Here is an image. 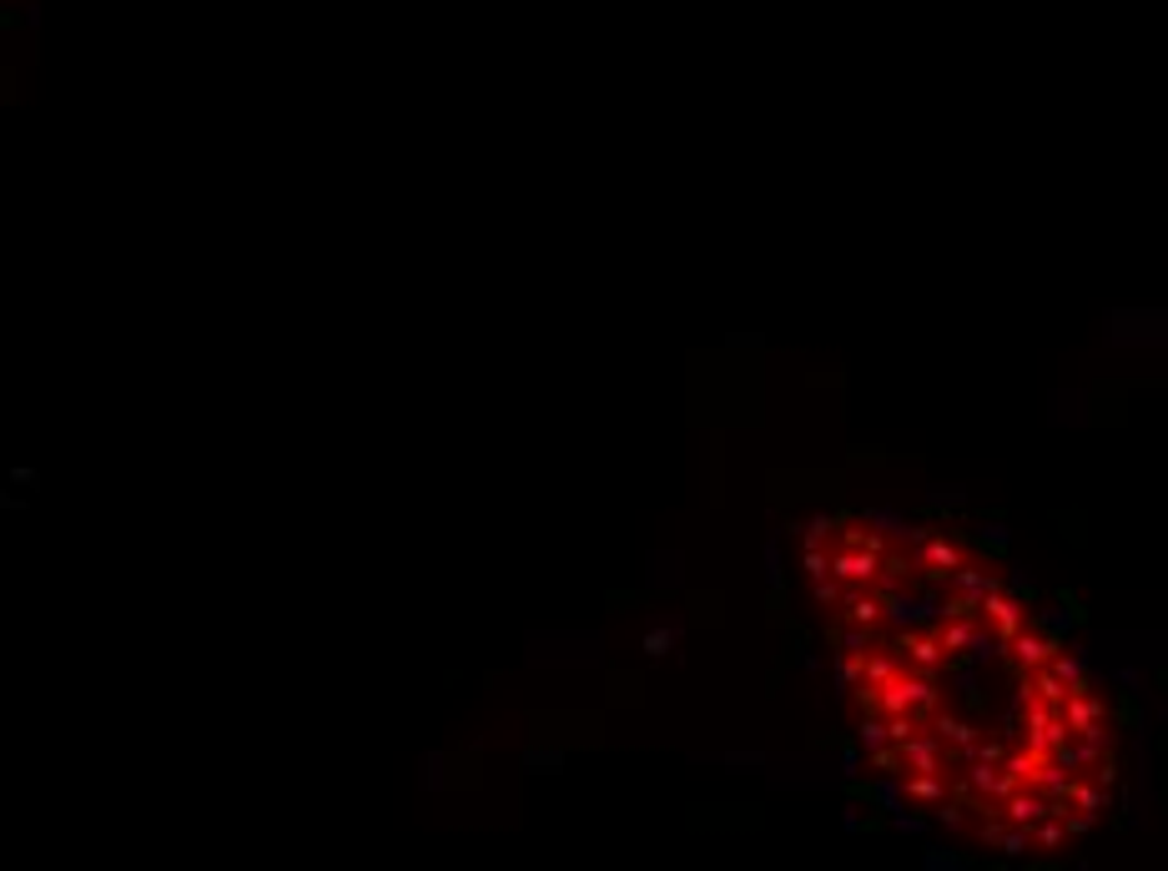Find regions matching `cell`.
Wrapping results in <instances>:
<instances>
[{
    "instance_id": "cell-1",
    "label": "cell",
    "mask_w": 1168,
    "mask_h": 871,
    "mask_svg": "<svg viewBox=\"0 0 1168 871\" xmlns=\"http://www.w3.org/2000/svg\"><path fill=\"white\" fill-rule=\"evenodd\" d=\"M1058 635L1053 630H1038V625H1022V630H1012L1008 640H1002V655H1008L1012 665H1018V675L1038 671V665H1048V655L1058 650Z\"/></svg>"
},
{
    "instance_id": "cell-2",
    "label": "cell",
    "mask_w": 1168,
    "mask_h": 871,
    "mask_svg": "<svg viewBox=\"0 0 1168 871\" xmlns=\"http://www.w3.org/2000/svg\"><path fill=\"white\" fill-rule=\"evenodd\" d=\"M942 756H948V745H942V735L932 725H916L912 735L896 741V766L902 771H938Z\"/></svg>"
},
{
    "instance_id": "cell-3",
    "label": "cell",
    "mask_w": 1168,
    "mask_h": 871,
    "mask_svg": "<svg viewBox=\"0 0 1168 871\" xmlns=\"http://www.w3.org/2000/svg\"><path fill=\"white\" fill-rule=\"evenodd\" d=\"M978 619L988 625L992 635H998V645H1002L1012 630H1022V625H1028V609H1022V599L1012 595V589L998 585V589H992V595L978 605Z\"/></svg>"
},
{
    "instance_id": "cell-4",
    "label": "cell",
    "mask_w": 1168,
    "mask_h": 871,
    "mask_svg": "<svg viewBox=\"0 0 1168 871\" xmlns=\"http://www.w3.org/2000/svg\"><path fill=\"white\" fill-rule=\"evenodd\" d=\"M1058 715H1063V725L1073 735H1088L1093 725L1108 721V701H1103V695H1093L1088 685H1073V691L1058 701Z\"/></svg>"
},
{
    "instance_id": "cell-5",
    "label": "cell",
    "mask_w": 1168,
    "mask_h": 871,
    "mask_svg": "<svg viewBox=\"0 0 1168 871\" xmlns=\"http://www.w3.org/2000/svg\"><path fill=\"white\" fill-rule=\"evenodd\" d=\"M962 559H968V549L952 535H922V545H916V569H926L932 579H952Z\"/></svg>"
},
{
    "instance_id": "cell-6",
    "label": "cell",
    "mask_w": 1168,
    "mask_h": 871,
    "mask_svg": "<svg viewBox=\"0 0 1168 871\" xmlns=\"http://www.w3.org/2000/svg\"><path fill=\"white\" fill-rule=\"evenodd\" d=\"M832 575L842 579V585H876V579H882V555L842 545V549H832Z\"/></svg>"
},
{
    "instance_id": "cell-7",
    "label": "cell",
    "mask_w": 1168,
    "mask_h": 871,
    "mask_svg": "<svg viewBox=\"0 0 1168 871\" xmlns=\"http://www.w3.org/2000/svg\"><path fill=\"white\" fill-rule=\"evenodd\" d=\"M896 650H906L902 665H912V671H932V675H938L942 665L952 660V655L942 650V640H938V630H932V625H926V630H906L902 640H896Z\"/></svg>"
},
{
    "instance_id": "cell-8",
    "label": "cell",
    "mask_w": 1168,
    "mask_h": 871,
    "mask_svg": "<svg viewBox=\"0 0 1168 871\" xmlns=\"http://www.w3.org/2000/svg\"><path fill=\"white\" fill-rule=\"evenodd\" d=\"M952 781L958 776H948V771H906V796L916 801V806H932L938 811L942 801H948V791H952Z\"/></svg>"
},
{
    "instance_id": "cell-9",
    "label": "cell",
    "mask_w": 1168,
    "mask_h": 871,
    "mask_svg": "<svg viewBox=\"0 0 1168 871\" xmlns=\"http://www.w3.org/2000/svg\"><path fill=\"white\" fill-rule=\"evenodd\" d=\"M932 630H938V640L948 655H968L972 645H978V615H942Z\"/></svg>"
},
{
    "instance_id": "cell-10",
    "label": "cell",
    "mask_w": 1168,
    "mask_h": 871,
    "mask_svg": "<svg viewBox=\"0 0 1168 871\" xmlns=\"http://www.w3.org/2000/svg\"><path fill=\"white\" fill-rule=\"evenodd\" d=\"M998 585H1002L998 575H988L982 565H968V559H962V565L952 569V589H958L962 599H972V605H982V599H988Z\"/></svg>"
},
{
    "instance_id": "cell-11",
    "label": "cell",
    "mask_w": 1168,
    "mask_h": 871,
    "mask_svg": "<svg viewBox=\"0 0 1168 871\" xmlns=\"http://www.w3.org/2000/svg\"><path fill=\"white\" fill-rule=\"evenodd\" d=\"M922 725H932V731L942 735V745H958V751H968V745L978 741V725L962 721V715H952V711H942V705H938L932 715H926Z\"/></svg>"
},
{
    "instance_id": "cell-12",
    "label": "cell",
    "mask_w": 1168,
    "mask_h": 871,
    "mask_svg": "<svg viewBox=\"0 0 1168 871\" xmlns=\"http://www.w3.org/2000/svg\"><path fill=\"white\" fill-rule=\"evenodd\" d=\"M896 671H902V660H896L886 645H872V650H862V681H856V691H876V685L892 681Z\"/></svg>"
},
{
    "instance_id": "cell-13",
    "label": "cell",
    "mask_w": 1168,
    "mask_h": 871,
    "mask_svg": "<svg viewBox=\"0 0 1168 871\" xmlns=\"http://www.w3.org/2000/svg\"><path fill=\"white\" fill-rule=\"evenodd\" d=\"M1048 671H1053L1063 685H1088V671H1083V660H1078L1073 650H1063V645H1058V650L1048 655Z\"/></svg>"
},
{
    "instance_id": "cell-14",
    "label": "cell",
    "mask_w": 1168,
    "mask_h": 871,
    "mask_svg": "<svg viewBox=\"0 0 1168 871\" xmlns=\"http://www.w3.org/2000/svg\"><path fill=\"white\" fill-rule=\"evenodd\" d=\"M1032 841H1038L1042 851H1058L1068 841V826H1063V816L1058 811H1048L1042 821H1032Z\"/></svg>"
},
{
    "instance_id": "cell-15",
    "label": "cell",
    "mask_w": 1168,
    "mask_h": 871,
    "mask_svg": "<svg viewBox=\"0 0 1168 871\" xmlns=\"http://www.w3.org/2000/svg\"><path fill=\"white\" fill-rule=\"evenodd\" d=\"M811 595H816V605H842V595H846V585L836 575H822V579H811Z\"/></svg>"
},
{
    "instance_id": "cell-16",
    "label": "cell",
    "mask_w": 1168,
    "mask_h": 871,
    "mask_svg": "<svg viewBox=\"0 0 1168 871\" xmlns=\"http://www.w3.org/2000/svg\"><path fill=\"white\" fill-rule=\"evenodd\" d=\"M801 565H806V579H822V575H832V549H822V545H806V555H801Z\"/></svg>"
}]
</instances>
